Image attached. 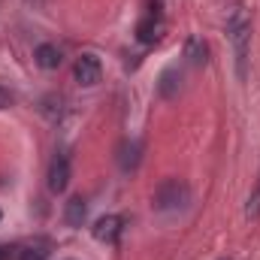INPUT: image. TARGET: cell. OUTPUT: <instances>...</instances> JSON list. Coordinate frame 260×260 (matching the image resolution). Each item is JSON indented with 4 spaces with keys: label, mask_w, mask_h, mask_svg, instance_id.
<instances>
[{
    "label": "cell",
    "mask_w": 260,
    "mask_h": 260,
    "mask_svg": "<svg viewBox=\"0 0 260 260\" xmlns=\"http://www.w3.org/2000/svg\"><path fill=\"white\" fill-rule=\"evenodd\" d=\"M227 40L233 46L236 55V70L239 76H245V64H248V46H251V15L242 3H236L227 12Z\"/></svg>",
    "instance_id": "obj_1"
},
{
    "label": "cell",
    "mask_w": 260,
    "mask_h": 260,
    "mask_svg": "<svg viewBox=\"0 0 260 260\" xmlns=\"http://www.w3.org/2000/svg\"><path fill=\"white\" fill-rule=\"evenodd\" d=\"M188 200H191L188 185L179 182V179H170V182H164V185L154 191V209H157V212H176V209H182Z\"/></svg>",
    "instance_id": "obj_2"
},
{
    "label": "cell",
    "mask_w": 260,
    "mask_h": 260,
    "mask_svg": "<svg viewBox=\"0 0 260 260\" xmlns=\"http://www.w3.org/2000/svg\"><path fill=\"white\" fill-rule=\"evenodd\" d=\"M73 76H76V82H79L82 88L97 85V82H100V76H103L100 58H97V55H91V52H85V55L76 61V67H73Z\"/></svg>",
    "instance_id": "obj_3"
},
{
    "label": "cell",
    "mask_w": 260,
    "mask_h": 260,
    "mask_svg": "<svg viewBox=\"0 0 260 260\" xmlns=\"http://www.w3.org/2000/svg\"><path fill=\"white\" fill-rule=\"evenodd\" d=\"M121 230H124V218H121V215H103V218H97V224H94V239L112 245V242L121 239Z\"/></svg>",
    "instance_id": "obj_4"
},
{
    "label": "cell",
    "mask_w": 260,
    "mask_h": 260,
    "mask_svg": "<svg viewBox=\"0 0 260 260\" xmlns=\"http://www.w3.org/2000/svg\"><path fill=\"white\" fill-rule=\"evenodd\" d=\"M67 185H70V157L64 151H58L49 164V191L55 194H64Z\"/></svg>",
    "instance_id": "obj_5"
},
{
    "label": "cell",
    "mask_w": 260,
    "mask_h": 260,
    "mask_svg": "<svg viewBox=\"0 0 260 260\" xmlns=\"http://www.w3.org/2000/svg\"><path fill=\"white\" fill-rule=\"evenodd\" d=\"M160 34H164V18H160L157 3H154V6H151V12L139 21L136 37H139V43H157V40H160Z\"/></svg>",
    "instance_id": "obj_6"
},
{
    "label": "cell",
    "mask_w": 260,
    "mask_h": 260,
    "mask_svg": "<svg viewBox=\"0 0 260 260\" xmlns=\"http://www.w3.org/2000/svg\"><path fill=\"white\" fill-rule=\"evenodd\" d=\"M34 58H37V64L43 67V70H58V64H61V49L52 46V43H43V46H37Z\"/></svg>",
    "instance_id": "obj_7"
},
{
    "label": "cell",
    "mask_w": 260,
    "mask_h": 260,
    "mask_svg": "<svg viewBox=\"0 0 260 260\" xmlns=\"http://www.w3.org/2000/svg\"><path fill=\"white\" fill-rule=\"evenodd\" d=\"M139 154H142V145H139V142H124V145H121L118 164H121V170H124V173L139 167Z\"/></svg>",
    "instance_id": "obj_8"
},
{
    "label": "cell",
    "mask_w": 260,
    "mask_h": 260,
    "mask_svg": "<svg viewBox=\"0 0 260 260\" xmlns=\"http://www.w3.org/2000/svg\"><path fill=\"white\" fill-rule=\"evenodd\" d=\"M206 55H209V46H206L200 37H191V40L185 43V58H188L194 67L206 64Z\"/></svg>",
    "instance_id": "obj_9"
},
{
    "label": "cell",
    "mask_w": 260,
    "mask_h": 260,
    "mask_svg": "<svg viewBox=\"0 0 260 260\" xmlns=\"http://www.w3.org/2000/svg\"><path fill=\"white\" fill-rule=\"evenodd\" d=\"M64 218H67L70 227H82V221H85V203H82V197H73V200L67 203Z\"/></svg>",
    "instance_id": "obj_10"
},
{
    "label": "cell",
    "mask_w": 260,
    "mask_h": 260,
    "mask_svg": "<svg viewBox=\"0 0 260 260\" xmlns=\"http://www.w3.org/2000/svg\"><path fill=\"white\" fill-rule=\"evenodd\" d=\"M49 257V248L43 242L37 245H15V260H46Z\"/></svg>",
    "instance_id": "obj_11"
},
{
    "label": "cell",
    "mask_w": 260,
    "mask_h": 260,
    "mask_svg": "<svg viewBox=\"0 0 260 260\" xmlns=\"http://www.w3.org/2000/svg\"><path fill=\"white\" fill-rule=\"evenodd\" d=\"M179 82H182V76H179L176 70H167V73L160 76V85H157V88H160V94H164V97H176Z\"/></svg>",
    "instance_id": "obj_12"
},
{
    "label": "cell",
    "mask_w": 260,
    "mask_h": 260,
    "mask_svg": "<svg viewBox=\"0 0 260 260\" xmlns=\"http://www.w3.org/2000/svg\"><path fill=\"white\" fill-rule=\"evenodd\" d=\"M245 215L254 221V218H260V176L257 182H254V188H251V197H248V203H245Z\"/></svg>",
    "instance_id": "obj_13"
},
{
    "label": "cell",
    "mask_w": 260,
    "mask_h": 260,
    "mask_svg": "<svg viewBox=\"0 0 260 260\" xmlns=\"http://www.w3.org/2000/svg\"><path fill=\"white\" fill-rule=\"evenodd\" d=\"M6 106H12V91H6L0 85V109H6Z\"/></svg>",
    "instance_id": "obj_14"
},
{
    "label": "cell",
    "mask_w": 260,
    "mask_h": 260,
    "mask_svg": "<svg viewBox=\"0 0 260 260\" xmlns=\"http://www.w3.org/2000/svg\"><path fill=\"white\" fill-rule=\"evenodd\" d=\"M0 260H15V248H9V245H0Z\"/></svg>",
    "instance_id": "obj_15"
},
{
    "label": "cell",
    "mask_w": 260,
    "mask_h": 260,
    "mask_svg": "<svg viewBox=\"0 0 260 260\" xmlns=\"http://www.w3.org/2000/svg\"><path fill=\"white\" fill-rule=\"evenodd\" d=\"M0 218H3V212H0Z\"/></svg>",
    "instance_id": "obj_16"
},
{
    "label": "cell",
    "mask_w": 260,
    "mask_h": 260,
    "mask_svg": "<svg viewBox=\"0 0 260 260\" xmlns=\"http://www.w3.org/2000/svg\"><path fill=\"white\" fill-rule=\"evenodd\" d=\"M221 260H227V257H221Z\"/></svg>",
    "instance_id": "obj_17"
}]
</instances>
